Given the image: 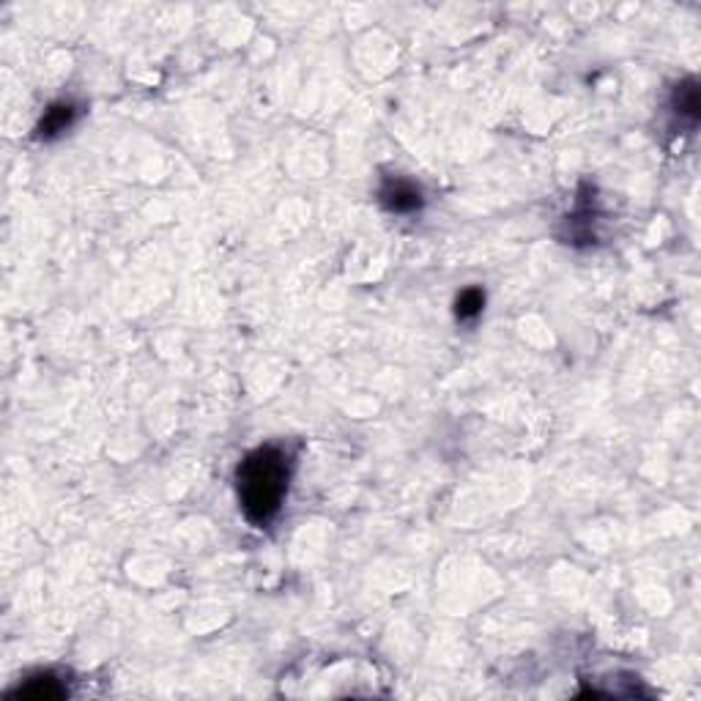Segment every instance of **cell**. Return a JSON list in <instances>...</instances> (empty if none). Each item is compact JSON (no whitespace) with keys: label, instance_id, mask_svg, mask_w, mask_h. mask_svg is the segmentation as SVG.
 <instances>
[{"label":"cell","instance_id":"1","mask_svg":"<svg viewBox=\"0 0 701 701\" xmlns=\"http://www.w3.org/2000/svg\"><path fill=\"white\" fill-rule=\"evenodd\" d=\"M291 457L283 446L266 444L253 449L236 469L239 507L253 526H269L288 496Z\"/></svg>","mask_w":701,"mask_h":701},{"label":"cell","instance_id":"2","mask_svg":"<svg viewBox=\"0 0 701 701\" xmlns=\"http://www.w3.org/2000/svg\"><path fill=\"white\" fill-rule=\"evenodd\" d=\"M378 200L381 205L389 211V214H414L422 208V189L406 178H389L384 181L381 192H378Z\"/></svg>","mask_w":701,"mask_h":701},{"label":"cell","instance_id":"3","mask_svg":"<svg viewBox=\"0 0 701 701\" xmlns=\"http://www.w3.org/2000/svg\"><path fill=\"white\" fill-rule=\"evenodd\" d=\"M12 696H23V698H34V701H53V698H64L66 687L61 685V679L55 674H34L28 676L17 690H12Z\"/></svg>","mask_w":701,"mask_h":701},{"label":"cell","instance_id":"4","mask_svg":"<svg viewBox=\"0 0 701 701\" xmlns=\"http://www.w3.org/2000/svg\"><path fill=\"white\" fill-rule=\"evenodd\" d=\"M75 118H77V107L72 105V102H58V105H53L47 113H45V118L39 121V137H45V140H50V137H58L61 132H66L72 124H75Z\"/></svg>","mask_w":701,"mask_h":701},{"label":"cell","instance_id":"5","mask_svg":"<svg viewBox=\"0 0 701 701\" xmlns=\"http://www.w3.org/2000/svg\"><path fill=\"white\" fill-rule=\"evenodd\" d=\"M483 307H486V291L483 288H466L455 299V318L463 321V324L477 321L483 315Z\"/></svg>","mask_w":701,"mask_h":701},{"label":"cell","instance_id":"6","mask_svg":"<svg viewBox=\"0 0 701 701\" xmlns=\"http://www.w3.org/2000/svg\"><path fill=\"white\" fill-rule=\"evenodd\" d=\"M674 107H676L679 115H687L690 121L698 118V88H696L693 80L676 85V91H674Z\"/></svg>","mask_w":701,"mask_h":701}]
</instances>
